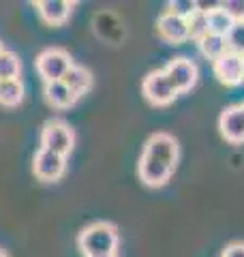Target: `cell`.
Here are the masks:
<instances>
[{"instance_id": "obj_1", "label": "cell", "mask_w": 244, "mask_h": 257, "mask_svg": "<svg viewBox=\"0 0 244 257\" xmlns=\"http://www.w3.org/2000/svg\"><path fill=\"white\" fill-rule=\"evenodd\" d=\"M77 244L86 257L113 255L118 246V231L111 223H103V221L92 223L81 229Z\"/></svg>"}, {"instance_id": "obj_2", "label": "cell", "mask_w": 244, "mask_h": 257, "mask_svg": "<svg viewBox=\"0 0 244 257\" xmlns=\"http://www.w3.org/2000/svg\"><path fill=\"white\" fill-rule=\"evenodd\" d=\"M73 146H75V135H73L69 124L60 122V120L45 122L43 131H41V148L52 150L60 157H67Z\"/></svg>"}, {"instance_id": "obj_3", "label": "cell", "mask_w": 244, "mask_h": 257, "mask_svg": "<svg viewBox=\"0 0 244 257\" xmlns=\"http://www.w3.org/2000/svg\"><path fill=\"white\" fill-rule=\"evenodd\" d=\"M71 67H73L71 56L64 50H58V47L41 52L39 58H37V71H39V75L45 79V84L47 82H60Z\"/></svg>"}, {"instance_id": "obj_4", "label": "cell", "mask_w": 244, "mask_h": 257, "mask_svg": "<svg viewBox=\"0 0 244 257\" xmlns=\"http://www.w3.org/2000/svg\"><path fill=\"white\" fill-rule=\"evenodd\" d=\"M142 92L154 105H169L178 96L176 88L172 86V82H169L165 75V71H152V73L146 75L144 84H142Z\"/></svg>"}, {"instance_id": "obj_5", "label": "cell", "mask_w": 244, "mask_h": 257, "mask_svg": "<svg viewBox=\"0 0 244 257\" xmlns=\"http://www.w3.org/2000/svg\"><path fill=\"white\" fill-rule=\"evenodd\" d=\"M144 155L159 161L163 165H167L169 170H174L176 161H178V142L167 133H157L146 142Z\"/></svg>"}, {"instance_id": "obj_6", "label": "cell", "mask_w": 244, "mask_h": 257, "mask_svg": "<svg viewBox=\"0 0 244 257\" xmlns=\"http://www.w3.org/2000/svg\"><path fill=\"white\" fill-rule=\"evenodd\" d=\"M165 75L176 88V92H186L197 82V67L189 58H174L165 67Z\"/></svg>"}, {"instance_id": "obj_7", "label": "cell", "mask_w": 244, "mask_h": 257, "mask_svg": "<svg viewBox=\"0 0 244 257\" xmlns=\"http://www.w3.org/2000/svg\"><path fill=\"white\" fill-rule=\"evenodd\" d=\"M64 167H67L64 157L56 155V152H52V150L41 148L37 152V157H35V163H32V172L37 174V178L52 182V180H58L64 174Z\"/></svg>"}, {"instance_id": "obj_8", "label": "cell", "mask_w": 244, "mask_h": 257, "mask_svg": "<svg viewBox=\"0 0 244 257\" xmlns=\"http://www.w3.org/2000/svg\"><path fill=\"white\" fill-rule=\"evenodd\" d=\"M214 75L225 86L240 84L244 79V56H238L233 52L223 54L218 60H214Z\"/></svg>"}, {"instance_id": "obj_9", "label": "cell", "mask_w": 244, "mask_h": 257, "mask_svg": "<svg viewBox=\"0 0 244 257\" xmlns=\"http://www.w3.org/2000/svg\"><path fill=\"white\" fill-rule=\"evenodd\" d=\"M218 128H221L223 138L231 144H242L244 142V107L233 105L227 107L221 120H218Z\"/></svg>"}, {"instance_id": "obj_10", "label": "cell", "mask_w": 244, "mask_h": 257, "mask_svg": "<svg viewBox=\"0 0 244 257\" xmlns=\"http://www.w3.org/2000/svg\"><path fill=\"white\" fill-rule=\"evenodd\" d=\"M92 26H94L96 35H99L103 41H109V43H120L127 35L125 24H122L111 11H99L94 15Z\"/></svg>"}, {"instance_id": "obj_11", "label": "cell", "mask_w": 244, "mask_h": 257, "mask_svg": "<svg viewBox=\"0 0 244 257\" xmlns=\"http://www.w3.org/2000/svg\"><path fill=\"white\" fill-rule=\"evenodd\" d=\"M159 35L169 43H182L189 39V22L184 18H178L174 13H163L157 22Z\"/></svg>"}, {"instance_id": "obj_12", "label": "cell", "mask_w": 244, "mask_h": 257, "mask_svg": "<svg viewBox=\"0 0 244 257\" xmlns=\"http://www.w3.org/2000/svg\"><path fill=\"white\" fill-rule=\"evenodd\" d=\"M73 7L75 5L67 3V0H41V3H37V11L45 24L60 26V24H64L71 18Z\"/></svg>"}, {"instance_id": "obj_13", "label": "cell", "mask_w": 244, "mask_h": 257, "mask_svg": "<svg viewBox=\"0 0 244 257\" xmlns=\"http://www.w3.org/2000/svg\"><path fill=\"white\" fill-rule=\"evenodd\" d=\"M137 170H140V178L148 184V187H163V184L169 180V176L174 174V170H169L167 165H163L146 155H142Z\"/></svg>"}, {"instance_id": "obj_14", "label": "cell", "mask_w": 244, "mask_h": 257, "mask_svg": "<svg viewBox=\"0 0 244 257\" xmlns=\"http://www.w3.org/2000/svg\"><path fill=\"white\" fill-rule=\"evenodd\" d=\"M62 82L71 88V92L75 96H81L84 92H88L92 88V75H90L88 69L73 64V67L67 71V75L62 77Z\"/></svg>"}, {"instance_id": "obj_15", "label": "cell", "mask_w": 244, "mask_h": 257, "mask_svg": "<svg viewBox=\"0 0 244 257\" xmlns=\"http://www.w3.org/2000/svg\"><path fill=\"white\" fill-rule=\"evenodd\" d=\"M45 99L54 107H71L77 101V96L71 92V88L60 79V82H47L45 84Z\"/></svg>"}, {"instance_id": "obj_16", "label": "cell", "mask_w": 244, "mask_h": 257, "mask_svg": "<svg viewBox=\"0 0 244 257\" xmlns=\"http://www.w3.org/2000/svg\"><path fill=\"white\" fill-rule=\"evenodd\" d=\"M24 99V84L22 79H0V103L7 107L20 105Z\"/></svg>"}, {"instance_id": "obj_17", "label": "cell", "mask_w": 244, "mask_h": 257, "mask_svg": "<svg viewBox=\"0 0 244 257\" xmlns=\"http://www.w3.org/2000/svg\"><path fill=\"white\" fill-rule=\"evenodd\" d=\"M233 24H235V20L223 9V3H221V9L208 13V32H212V35L227 37V32L231 30Z\"/></svg>"}, {"instance_id": "obj_18", "label": "cell", "mask_w": 244, "mask_h": 257, "mask_svg": "<svg viewBox=\"0 0 244 257\" xmlns=\"http://www.w3.org/2000/svg\"><path fill=\"white\" fill-rule=\"evenodd\" d=\"M199 43V50H201V54L206 56V58H210V60H218L223 54H227V41H225V37H218V35H212V32H208L206 37L201 39V41H197Z\"/></svg>"}, {"instance_id": "obj_19", "label": "cell", "mask_w": 244, "mask_h": 257, "mask_svg": "<svg viewBox=\"0 0 244 257\" xmlns=\"http://www.w3.org/2000/svg\"><path fill=\"white\" fill-rule=\"evenodd\" d=\"M22 73V62L13 52L0 54V79H18Z\"/></svg>"}, {"instance_id": "obj_20", "label": "cell", "mask_w": 244, "mask_h": 257, "mask_svg": "<svg viewBox=\"0 0 244 257\" xmlns=\"http://www.w3.org/2000/svg\"><path fill=\"white\" fill-rule=\"evenodd\" d=\"M225 41H227V52L244 56V20H238L233 24L231 30L227 32Z\"/></svg>"}, {"instance_id": "obj_21", "label": "cell", "mask_w": 244, "mask_h": 257, "mask_svg": "<svg viewBox=\"0 0 244 257\" xmlns=\"http://www.w3.org/2000/svg\"><path fill=\"white\" fill-rule=\"evenodd\" d=\"M186 22H189V37L195 39V41H201L208 35V15L195 11Z\"/></svg>"}, {"instance_id": "obj_22", "label": "cell", "mask_w": 244, "mask_h": 257, "mask_svg": "<svg viewBox=\"0 0 244 257\" xmlns=\"http://www.w3.org/2000/svg\"><path fill=\"white\" fill-rule=\"evenodd\" d=\"M195 11H197V7H195L193 0H174V3H169V13L178 15V18L189 20Z\"/></svg>"}, {"instance_id": "obj_23", "label": "cell", "mask_w": 244, "mask_h": 257, "mask_svg": "<svg viewBox=\"0 0 244 257\" xmlns=\"http://www.w3.org/2000/svg\"><path fill=\"white\" fill-rule=\"evenodd\" d=\"M223 9L229 13L235 22L244 20V3L242 0H227V3H223Z\"/></svg>"}, {"instance_id": "obj_24", "label": "cell", "mask_w": 244, "mask_h": 257, "mask_svg": "<svg viewBox=\"0 0 244 257\" xmlns=\"http://www.w3.org/2000/svg\"><path fill=\"white\" fill-rule=\"evenodd\" d=\"M195 7H197L199 13L208 15V13H212L216 9H221V3H216V0H199V3H195Z\"/></svg>"}, {"instance_id": "obj_25", "label": "cell", "mask_w": 244, "mask_h": 257, "mask_svg": "<svg viewBox=\"0 0 244 257\" xmlns=\"http://www.w3.org/2000/svg\"><path fill=\"white\" fill-rule=\"evenodd\" d=\"M223 257H244V242H233L223 251Z\"/></svg>"}, {"instance_id": "obj_26", "label": "cell", "mask_w": 244, "mask_h": 257, "mask_svg": "<svg viewBox=\"0 0 244 257\" xmlns=\"http://www.w3.org/2000/svg\"><path fill=\"white\" fill-rule=\"evenodd\" d=\"M0 257H9V255H7L5 251H0Z\"/></svg>"}, {"instance_id": "obj_27", "label": "cell", "mask_w": 244, "mask_h": 257, "mask_svg": "<svg viewBox=\"0 0 244 257\" xmlns=\"http://www.w3.org/2000/svg\"><path fill=\"white\" fill-rule=\"evenodd\" d=\"M5 52V47H3V43H0V54H3Z\"/></svg>"}, {"instance_id": "obj_28", "label": "cell", "mask_w": 244, "mask_h": 257, "mask_svg": "<svg viewBox=\"0 0 244 257\" xmlns=\"http://www.w3.org/2000/svg\"><path fill=\"white\" fill-rule=\"evenodd\" d=\"M99 257H116V255H99Z\"/></svg>"}, {"instance_id": "obj_29", "label": "cell", "mask_w": 244, "mask_h": 257, "mask_svg": "<svg viewBox=\"0 0 244 257\" xmlns=\"http://www.w3.org/2000/svg\"><path fill=\"white\" fill-rule=\"evenodd\" d=\"M242 107H244V105H242Z\"/></svg>"}]
</instances>
